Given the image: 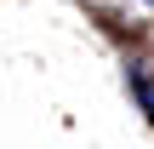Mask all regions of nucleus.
I'll return each instance as SVG.
<instances>
[{"label":"nucleus","mask_w":154,"mask_h":149,"mask_svg":"<svg viewBox=\"0 0 154 149\" xmlns=\"http://www.w3.org/2000/svg\"><path fill=\"white\" fill-rule=\"evenodd\" d=\"M149 6H154V0H149Z\"/></svg>","instance_id":"nucleus-1"}]
</instances>
